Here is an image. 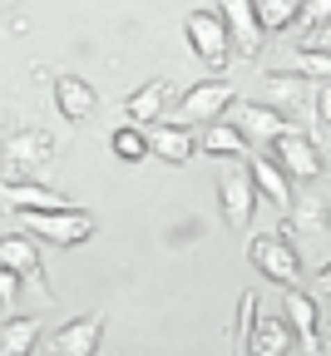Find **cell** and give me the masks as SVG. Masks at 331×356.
Segmentation results:
<instances>
[{
  "mask_svg": "<svg viewBox=\"0 0 331 356\" xmlns=\"http://www.w3.org/2000/svg\"><path fill=\"white\" fill-rule=\"evenodd\" d=\"M6 119H10V95L0 89V124H6Z\"/></svg>",
  "mask_w": 331,
  "mask_h": 356,
  "instance_id": "4dcf8cb0",
  "label": "cell"
},
{
  "mask_svg": "<svg viewBox=\"0 0 331 356\" xmlns=\"http://www.w3.org/2000/svg\"><path fill=\"white\" fill-rule=\"evenodd\" d=\"M232 124L252 139V149H272L282 134L292 129V119H282V114H277L272 104H262V99H238V104H232Z\"/></svg>",
  "mask_w": 331,
  "mask_h": 356,
  "instance_id": "ba28073f",
  "label": "cell"
},
{
  "mask_svg": "<svg viewBox=\"0 0 331 356\" xmlns=\"http://www.w3.org/2000/svg\"><path fill=\"white\" fill-rule=\"evenodd\" d=\"M15 218H25V228L35 233V238H50V243H60V248H79V243H89L94 238V213L89 208H55V213H15Z\"/></svg>",
  "mask_w": 331,
  "mask_h": 356,
  "instance_id": "277c9868",
  "label": "cell"
},
{
  "mask_svg": "<svg viewBox=\"0 0 331 356\" xmlns=\"http://www.w3.org/2000/svg\"><path fill=\"white\" fill-rule=\"evenodd\" d=\"M292 341H297V337H292V327L282 322V317H252L248 341H243L238 356H287Z\"/></svg>",
  "mask_w": 331,
  "mask_h": 356,
  "instance_id": "ac0fdd59",
  "label": "cell"
},
{
  "mask_svg": "<svg viewBox=\"0 0 331 356\" xmlns=\"http://www.w3.org/2000/svg\"><path fill=\"white\" fill-rule=\"evenodd\" d=\"M248 173H252V184H257V198L262 203H272V208H282V213H292V178H287V168H282L267 149L257 154V159H248Z\"/></svg>",
  "mask_w": 331,
  "mask_h": 356,
  "instance_id": "5bb4252c",
  "label": "cell"
},
{
  "mask_svg": "<svg viewBox=\"0 0 331 356\" xmlns=\"http://www.w3.org/2000/svg\"><path fill=\"white\" fill-rule=\"evenodd\" d=\"M248 262L257 267L267 282H277V287H297L302 282V252L282 233H257L248 243Z\"/></svg>",
  "mask_w": 331,
  "mask_h": 356,
  "instance_id": "7a4b0ae2",
  "label": "cell"
},
{
  "mask_svg": "<svg viewBox=\"0 0 331 356\" xmlns=\"http://www.w3.org/2000/svg\"><path fill=\"white\" fill-rule=\"evenodd\" d=\"M312 99H316V89H312L307 74H297V70H272V74H262V104H272L282 119H302V114L312 109Z\"/></svg>",
  "mask_w": 331,
  "mask_h": 356,
  "instance_id": "52a82bcc",
  "label": "cell"
},
{
  "mask_svg": "<svg viewBox=\"0 0 331 356\" xmlns=\"http://www.w3.org/2000/svg\"><path fill=\"white\" fill-rule=\"evenodd\" d=\"M183 35H188V44H193V55L208 65V70H223L227 60H232V35H227V20H223V10H193L183 20Z\"/></svg>",
  "mask_w": 331,
  "mask_h": 356,
  "instance_id": "3957f363",
  "label": "cell"
},
{
  "mask_svg": "<svg viewBox=\"0 0 331 356\" xmlns=\"http://www.w3.org/2000/svg\"><path fill=\"white\" fill-rule=\"evenodd\" d=\"M0 267L20 273V277L40 292V302H50V297H55L50 282H45V267H40V248H35V238H25V233H6V238H0Z\"/></svg>",
  "mask_w": 331,
  "mask_h": 356,
  "instance_id": "30bf717a",
  "label": "cell"
},
{
  "mask_svg": "<svg viewBox=\"0 0 331 356\" xmlns=\"http://www.w3.org/2000/svg\"><path fill=\"white\" fill-rule=\"evenodd\" d=\"M149 154L163 159V163H188V159L198 154V139L188 134V124L159 119V124H149Z\"/></svg>",
  "mask_w": 331,
  "mask_h": 356,
  "instance_id": "2e32d148",
  "label": "cell"
},
{
  "mask_svg": "<svg viewBox=\"0 0 331 356\" xmlns=\"http://www.w3.org/2000/svg\"><path fill=\"white\" fill-rule=\"evenodd\" d=\"M312 114H316V124H321V129H331V79H326V84H316Z\"/></svg>",
  "mask_w": 331,
  "mask_h": 356,
  "instance_id": "4316f807",
  "label": "cell"
},
{
  "mask_svg": "<svg viewBox=\"0 0 331 356\" xmlns=\"http://www.w3.org/2000/svg\"><path fill=\"white\" fill-rule=\"evenodd\" d=\"M326 178H331V154H326Z\"/></svg>",
  "mask_w": 331,
  "mask_h": 356,
  "instance_id": "1f68e13d",
  "label": "cell"
},
{
  "mask_svg": "<svg viewBox=\"0 0 331 356\" xmlns=\"http://www.w3.org/2000/svg\"><path fill=\"white\" fill-rule=\"evenodd\" d=\"M20 273H10V267H0V312H15V302H20Z\"/></svg>",
  "mask_w": 331,
  "mask_h": 356,
  "instance_id": "484cf974",
  "label": "cell"
},
{
  "mask_svg": "<svg viewBox=\"0 0 331 356\" xmlns=\"http://www.w3.org/2000/svg\"><path fill=\"white\" fill-rule=\"evenodd\" d=\"M0 203H6L10 213H55V208H70L65 193L45 188L40 178H30V184H6L0 188Z\"/></svg>",
  "mask_w": 331,
  "mask_h": 356,
  "instance_id": "d6986e66",
  "label": "cell"
},
{
  "mask_svg": "<svg viewBox=\"0 0 331 356\" xmlns=\"http://www.w3.org/2000/svg\"><path fill=\"white\" fill-rule=\"evenodd\" d=\"M316 292H321V297H331V262H326L321 273H316Z\"/></svg>",
  "mask_w": 331,
  "mask_h": 356,
  "instance_id": "f546056e",
  "label": "cell"
},
{
  "mask_svg": "<svg viewBox=\"0 0 331 356\" xmlns=\"http://www.w3.org/2000/svg\"><path fill=\"white\" fill-rule=\"evenodd\" d=\"M0 6H20V0H0Z\"/></svg>",
  "mask_w": 331,
  "mask_h": 356,
  "instance_id": "d6a6232c",
  "label": "cell"
},
{
  "mask_svg": "<svg viewBox=\"0 0 331 356\" xmlns=\"http://www.w3.org/2000/svg\"><path fill=\"white\" fill-rule=\"evenodd\" d=\"M223 20H227V35H232V44H238V55H257L262 50V15H257V0H223Z\"/></svg>",
  "mask_w": 331,
  "mask_h": 356,
  "instance_id": "4fadbf2b",
  "label": "cell"
},
{
  "mask_svg": "<svg viewBox=\"0 0 331 356\" xmlns=\"http://www.w3.org/2000/svg\"><path fill=\"white\" fill-rule=\"evenodd\" d=\"M302 20H307V30L326 25V20H331V0H307V10H302Z\"/></svg>",
  "mask_w": 331,
  "mask_h": 356,
  "instance_id": "83f0119b",
  "label": "cell"
},
{
  "mask_svg": "<svg viewBox=\"0 0 331 356\" xmlns=\"http://www.w3.org/2000/svg\"><path fill=\"white\" fill-rule=\"evenodd\" d=\"M302 10H307V0H257V15H262V30H267V35L297 25Z\"/></svg>",
  "mask_w": 331,
  "mask_h": 356,
  "instance_id": "cb8c5ba5",
  "label": "cell"
},
{
  "mask_svg": "<svg viewBox=\"0 0 331 356\" xmlns=\"http://www.w3.org/2000/svg\"><path fill=\"white\" fill-rule=\"evenodd\" d=\"M109 149H114V159L138 163V159L149 154V129H144V124H119V129L109 134Z\"/></svg>",
  "mask_w": 331,
  "mask_h": 356,
  "instance_id": "603a6c76",
  "label": "cell"
},
{
  "mask_svg": "<svg viewBox=\"0 0 331 356\" xmlns=\"http://www.w3.org/2000/svg\"><path fill=\"white\" fill-rule=\"evenodd\" d=\"M198 149H203L208 159H248V154H252V139H248L232 119H218V124H203Z\"/></svg>",
  "mask_w": 331,
  "mask_h": 356,
  "instance_id": "ffe728a7",
  "label": "cell"
},
{
  "mask_svg": "<svg viewBox=\"0 0 331 356\" xmlns=\"http://www.w3.org/2000/svg\"><path fill=\"white\" fill-rule=\"evenodd\" d=\"M99 341H104V312H84L50 337V356H99Z\"/></svg>",
  "mask_w": 331,
  "mask_h": 356,
  "instance_id": "8fae6325",
  "label": "cell"
},
{
  "mask_svg": "<svg viewBox=\"0 0 331 356\" xmlns=\"http://www.w3.org/2000/svg\"><path fill=\"white\" fill-rule=\"evenodd\" d=\"M55 109L70 119V124H89L94 109H99V95L84 74H55Z\"/></svg>",
  "mask_w": 331,
  "mask_h": 356,
  "instance_id": "9a60e30c",
  "label": "cell"
},
{
  "mask_svg": "<svg viewBox=\"0 0 331 356\" xmlns=\"http://www.w3.org/2000/svg\"><path fill=\"white\" fill-rule=\"evenodd\" d=\"M282 317H287V327H292V337L302 341V351H307V356H316V351H321V307H316V297H312V292L287 287V297H282Z\"/></svg>",
  "mask_w": 331,
  "mask_h": 356,
  "instance_id": "9c48e42d",
  "label": "cell"
},
{
  "mask_svg": "<svg viewBox=\"0 0 331 356\" xmlns=\"http://www.w3.org/2000/svg\"><path fill=\"white\" fill-rule=\"evenodd\" d=\"M292 228L302 233V238H326V228H331V208H326V198H302V203H292Z\"/></svg>",
  "mask_w": 331,
  "mask_h": 356,
  "instance_id": "7402d4cb",
  "label": "cell"
},
{
  "mask_svg": "<svg viewBox=\"0 0 331 356\" xmlns=\"http://www.w3.org/2000/svg\"><path fill=\"white\" fill-rule=\"evenodd\" d=\"M55 163V139L45 129H15L0 139V178L6 184H30V178H45Z\"/></svg>",
  "mask_w": 331,
  "mask_h": 356,
  "instance_id": "6da1fadb",
  "label": "cell"
},
{
  "mask_svg": "<svg viewBox=\"0 0 331 356\" xmlns=\"http://www.w3.org/2000/svg\"><path fill=\"white\" fill-rule=\"evenodd\" d=\"M232 104H238V89H232L227 79H198L193 89H183V99H178V124L188 129H203V124H218Z\"/></svg>",
  "mask_w": 331,
  "mask_h": 356,
  "instance_id": "5b68a950",
  "label": "cell"
},
{
  "mask_svg": "<svg viewBox=\"0 0 331 356\" xmlns=\"http://www.w3.org/2000/svg\"><path fill=\"white\" fill-rule=\"evenodd\" d=\"M40 322L35 317H10V322H0V356H35L40 346Z\"/></svg>",
  "mask_w": 331,
  "mask_h": 356,
  "instance_id": "44dd1931",
  "label": "cell"
},
{
  "mask_svg": "<svg viewBox=\"0 0 331 356\" xmlns=\"http://www.w3.org/2000/svg\"><path fill=\"white\" fill-rule=\"evenodd\" d=\"M307 44H312V50H326V55H331V20L316 25V30H307Z\"/></svg>",
  "mask_w": 331,
  "mask_h": 356,
  "instance_id": "f1b7e54d",
  "label": "cell"
},
{
  "mask_svg": "<svg viewBox=\"0 0 331 356\" xmlns=\"http://www.w3.org/2000/svg\"><path fill=\"white\" fill-rule=\"evenodd\" d=\"M168 104H173V84L163 79V74H154V79H144V84H138L134 89V95L124 99V109H129V119L134 124H159L163 114H168Z\"/></svg>",
  "mask_w": 331,
  "mask_h": 356,
  "instance_id": "e0dca14e",
  "label": "cell"
},
{
  "mask_svg": "<svg viewBox=\"0 0 331 356\" xmlns=\"http://www.w3.org/2000/svg\"><path fill=\"white\" fill-rule=\"evenodd\" d=\"M218 203H223V218H227V228H248L252 213H257V184H252V173L238 168V173H227L223 184H218Z\"/></svg>",
  "mask_w": 331,
  "mask_h": 356,
  "instance_id": "7c38bea8",
  "label": "cell"
},
{
  "mask_svg": "<svg viewBox=\"0 0 331 356\" xmlns=\"http://www.w3.org/2000/svg\"><path fill=\"white\" fill-rule=\"evenodd\" d=\"M292 70L307 74V79H321V84H326V79H331V55H326V50H312V44H302V50L292 55Z\"/></svg>",
  "mask_w": 331,
  "mask_h": 356,
  "instance_id": "d4e9b609",
  "label": "cell"
},
{
  "mask_svg": "<svg viewBox=\"0 0 331 356\" xmlns=\"http://www.w3.org/2000/svg\"><path fill=\"white\" fill-rule=\"evenodd\" d=\"M267 154H272L282 168H287L292 184H312V178L326 173V154H321V144L312 139V134H302V129H287Z\"/></svg>",
  "mask_w": 331,
  "mask_h": 356,
  "instance_id": "8992f818",
  "label": "cell"
}]
</instances>
